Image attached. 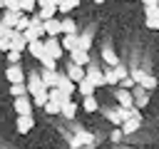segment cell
I'll list each match as a JSON object with an SVG mask.
<instances>
[{
    "label": "cell",
    "mask_w": 159,
    "mask_h": 149,
    "mask_svg": "<svg viewBox=\"0 0 159 149\" xmlns=\"http://www.w3.org/2000/svg\"><path fill=\"white\" fill-rule=\"evenodd\" d=\"M129 79L137 82V84H142V89H154V87H157V77L149 74L147 70H139V67H134V70L129 72Z\"/></svg>",
    "instance_id": "obj_1"
},
{
    "label": "cell",
    "mask_w": 159,
    "mask_h": 149,
    "mask_svg": "<svg viewBox=\"0 0 159 149\" xmlns=\"http://www.w3.org/2000/svg\"><path fill=\"white\" fill-rule=\"evenodd\" d=\"M94 144V134H89V132H77L72 139H70V147L72 149H87V147H92Z\"/></svg>",
    "instance_id": "obj_2"
},
{
    "label": "cell",
    "mask_w": 159,
    "mask_h": 149,
    "mask_svg": "<svg viewBox=\"0 0 159 149\" xmlns=\"http://www.w3.org/2000/svg\"><path fill=\"white\" fill-rule=\"evenodd\" d=\"M42 50H45V55L52 57V60H60V57H62V47H60V40H57V37L42 40Z\"/></svg>",
    "instance_id": "obj_3"
},
{
    "label": "cell",
    "mask_w": 159,
    "mask_h": 149,
    "mask_svg": "<svg viewBox=\"0 0 159 149\" xmlns=\"http://www.w3.org/2000/svg\"><path fill=\"white\" fill-rule=\"evenodd\" d=\"M5 77H7L10 84H25V70H22L20 65H7Z\"/></svg>",
    "instance_id": "obj_4"
},
{
    "label": "cell",
    "mask_w": 159,
    "mask_h": 149,
    "mask_svg": "<svg viewBox=\"0 0 159 149\" xmlns=\"http://www.w3.org/2000/svg\"><path fill=\"white\" fill-rule=\"evenodd\" d=\"M32 127H35V117H32V114H22V117L15 119V129H17L20 134H27Z\"/></svg>",
    "instance_id": "obj_5"
},
{
    "label": "cell",
    "mask_w": 159,
    "mask_h": 149,
    "mask_svg": "<svg viewBox=\"0 0 159 149\" xmlns=\"http://www.w3.org/2000/svg\"><path fill=\"white\" fill-rule=\"evenodd\" d=\"M144 15H147V27L149 30H159V5L157 7H144Z\"/></svg>",
    "instance_id": "obj_6"
},
{
    "label": "cell",
    "mask_w": 159,
    "mask_h": 149,
    "mask_svg": "<svg viewBox=\"0 0 159 149\" xmlns=\"http://www.w3.org/2000/svg\"><path fill=\"white\" fill-rule=\"evenodd\" d=\"M55 87H57L62 94H67V97L72 99V94H75V84H72L65 74H60V72H57V82H55Z\"/></svg>",
    "instance_id": "obj_7"
},
{
    "label": "cell",
    "mask_w": 159,
    "mask_h": 149,
    "mask_svg": "<svg viewBox=\"0 0 159 149\" xmlns=\"http://www.w3.org/2000/svg\"><path fill=\"white\" fill-rule=\"evenodd\" d=\"M114 97H117V102H119L122 109H132V107H134V94H132V92H127V89H117Z\"/></svg>",
    "instance_id": "obj_8"
},
{
    "label": "cell",
    "mask_w": 159,
    "mask_h": 149,
    "mask_svg": "<svg viewBox=\"0 0 159 149\" xmlns=\"http://www.w3.org/2000/svg\"><path fill=\"white\" fill-rule=\"evenodd\" d=\"M107 119H109L112 124H119V127H122V122H124V119H129V109L114 107V109H109V112H107Z\"/></svg>",
    "instance_id": "obj_9"
},
{
    "label": "cell",
    "mask_w": 159,
    "mask_h": 149,
    "mask_svg": "<svg viewBox=\"0 0 159 149\" xmlns=\"http://www.w3.org/2000/svg\"><path fill=\"white\" fill-rule=\"evenodd\" d=\"M139 127H142V114H137V117H129V119H124L119 129H122V134H134V132H137Z\"/></svg>",
    "instance_id": "obj_10"
},
{
    "label": "cell",
    "mask_w": 159,
    "mask_h": 149,
    "mask_svg": "<svg viewBox=\"0 0 159 149\" xmlns=\"http://www.w3.org/2000/svg\"><path fill=\"white\" fill-rule=\"evenodd\" d=\"M25 79H27V82H25L27 94H37L40 89H45V87H42V82H40V74H37V72H32V74H30V77H25Z\"/></svg>",
    "instance_id": "obj_11"
},
{
    "label": "cell",
    "mask_w": 159,
    "mask_h": 149,
    "mask_svg": "<svg viewBox=\"0 0 159 149\" xmlns=\"http://www.w3.org/2000/svg\"><path fill=\"white\" fill-rule=\"evenodd\" d=\"M65 77H67L72 84H77V82H82V79H84V67L70 65V67H67V72H65Z\"/></svg>",
    "instance_id": "obj_12"
},
{
    "label": "cell",
    "mask_w": 159,
    "mask_h": 149,
    "mask_svg": "<svg viewBox=\"0 0 159 149\" xmlns=\"http://www.w3.org/2000/svg\"><path fill=\"white\" fill-rule=\"evenodd\" d=\"M15 114L22 117V114H32V102L27 97H17L15 99Z\"/></svg>",
    "instance_id": "obj_13"
},
{
    "label": "cell",
    "mask_w": 159,
    "mask_h": 149,
    "mask_svg": "<svg viewBox=\"0 0 159 149\" xmlns=\"http://www.w3.org/2000/svg\"><path fill=\"white\" fill-rule=\"evenodd\" d=\"M42 30H45V35H50V37H57V35H62V30H60V20H57V17H52V20H45V22H42Z\"/></svg>",
    "instance_id": "obj_14"
},
{
    "label": "cell",
    "mask_w": 159,
    "mask_h": 149,
    "mask_svg": "<svg viewBox=\"0 0 159 149\" xmlns=\"http://www.w3.org/2000/svg\"><path fill=\"white\" fill-rule=\"evenodd\" d=\"M87 62H89V52H82V50H72V52H70V65L84 67Z\"/></svg>",
    "instance_id": "obj_15"
},
{
    "label": "cell",
    "mask_w": 159,
    "mask_h": 149,
    "mask_svg": "<svg viewBox=\"0 0 159 149\" xmlns=\"http://www.w3.org/2000/svg\"><path fill=\"white\" fill-rule=\"evenodd\" d=\"M84 77H87V79H89V82L94 84V89L104 84V74H102V72H99L97 67H92V70H84Z\"/></svg>",
    "instance_id": "obj_16"
},
{
    "label": "cell",
    "mask_w": 159,
    "mask_h": 149,
    "mask_svg": "<svg viewBox=\"0 0 159 149\" xmlns=\"http://www.w3.org/2000/svg\"><path fill=\"white\" fill-rule=\"evenodd\" d=\"M37 74H40V82H42V87H45V89H52V87H55V82H57V72L40 70Z\"/></svg>",
    "instance_id": "obj_17"
},
{
    "label": "cell",
    "mask_w": 159,
    "mask_h": 149,
    "mask_svg": "<svg viewBox=\"0 0 159 149\" xmlns=\"http://www.w3.org/2000/svg\"><path fill=\"white\" fill-rule=\"evenodd\" d=\"M60 114H62L65 119H75V114H77V102H75V99H67V102L60 107Z\"/></svg>",
    "instance_id": "obj_18"
},
{
    "label": "cell",
    "mask_w": 159,
    "mask_h": 149,
    "mask_svg": "<svg viewBox=\"0 0 159 149\" xmlns=\"http://www.w3.org/2000/svg\"><path fill=\"white\" fill-rule=\"evenodd\" d=\"M55 5H57V12L67 15V12H72V10L80 5V0H55Z\"/></svg>",
    "instance_id": "obj_19"
},
{
    "label": "cell",
    "mask_w": 159,
    "mask_h": 149,
    "mask_svg": "<svg viewBox=\"0 0 159 149\" xmlns=\"http://www.w3.org/2000/svg\"><path fill=\"white\" fill-rule=\"evenodd\" d=\"M60 30H62V35H77V22L72 17H65V20H60Z\"/></svg>",
    "instance_id": "obj_20"
},
{
    "label": "cell",
    "mask_w": 159,
    "mask_h": 149,
    "mask_svg": "<svg viewBox=\"0 0 159 149\" xmlns=\"http://www.w3.org/2000/svg\"><path fill=\"white\" fill-rule=\"evenodd\" d=\"M17 15L20 12H2V17H0V25L2 27H7V30H15V22H17Z\"/></svg>",
    "instance_id": "obj_21"
},
{
    "label": "cell",
    "mask_w": 159,
    "mask_h": 149,
    "mask_svg": "<svg viewBox=\"0 0 159 149\" xmlns=\"http://www.w3.org/2000/svg\"><path fill=\"white\" fill-rule=\"evenodd\" d=\"M35 60H40L42 55H45V50H42V40H35V42H27V47H25Z\"/></svg>",
    "instance_id": "obj_22"
},
{
    "label": "cell",
    "mask_w": 159,
    "mask_h": 149,
    "mask_svg": "<svg viewBox=\"0 0 159 149\" xmlns=\"http://www.w3.org/2000/svg\"><path fill=\"white\" fill-rule=\"evenodd\" d=\"M77 92H80L82 97H92V94H94V84H92L87 77H84L82 82H77Z\"/></svg>",
    "instance_id": "obj_23"
},
{
    "label": "cell",
    "mask_w": 159,
    "mask_h": 149,
    "mask_svg": "<svg viewBox=\"0 0 159 149\" xmlns=\"http://www.w3.org/2000/svg\"><path fill=\"white\" fill-rule=\"evenodd\" d=\"M60 47H62V50H67V52H72V50L77 47V35H62Z\"/></svg>",
    "instance_id": "obj_24"
},
{
    "label": "cell",
    "mask_w": 159,
    "mask_h": 149,
    "mask_svg": "<svg viewBox=\"0 0 159 149\" xmlns=\"http://www.w3.org/2000/svg\"><path fill=\"white\" fill-rule=\"evenodd\" d=\"M92 32H87V35H77V47L75 50H82V52H89V47H92V37H89Z\"/></svg>",
    "instance_id": "obj_25"
},
{
    "label": "cell",
    "mask_w": 159,
    "mask_h": 149,
    "mask_svg": "<svg viewBox=\"0 0 159 149\" xmlns=\"http://www.w3.org/2000/svg\"><path fill=\"white\" fill-rule=\"evenodd\" d=\"M102 57H104V62H107V65H112V67H117V65H119V57L112 52V47H104V50H102Z\"/></svg>",
    "instance_id": "obj_26"
},
{
    "label": "cell",
    "mask_w": 159,
    "mask_h": 149,
    "mask_svg": "<svg viewBox=\"0 0 159 149\" xmlns=\"http://www.w3.org/2000/svg\"><path fill=\"white\" fill-rule=\"evenodd\" d=\"M40 62H42V70H47V72H57V60H52V57L42 55V57H40Z\"/></svg>",
    "instance_id": "obj_27"
},
{
    "label": "cell",
    "mask_w": 159,
    "mask_h": 149,
    "mask_svg": "<svg viewBox=\"0 0 159 149\" xmlns=\"http://www.w3.org/2000/svg\"><path fill=\"white\" fill-rule=\"evenodd\" d=\"M112 74H114V79H117V82H122L124 77H129V70H127V67L119 62L117 67H112Z\"/></svg>",
    "instance_id": "obj_28"
},
{
    "label": "cell",
    "mask_w": 159,
    "mask_h": 149,
    "mask_svg": "<svg viewBox=\"0 0 159 149\" xmlns=\"http://www.w3.org/2000/svg\"><path fill=\"white\" fill-rule=\"evenodd\" d=\"M27 25H30V17L20 12V15H17V22H15V32H25V30H27Z\"/></svg>",
    "instance_id": "obj_29"
},
{
    "label": "cell",
    "mask_w": 159,
    "mask_h": 149,
    "mask_svg": "<svg viewBox=\"0 0 159 149\" xmlns=\"http://www.w3.org/2000/svg\"><path fill=\"white\" fill-rule=\"evenodd\" d=\"M82 107H84V112H97V109H99V102H97L94 94H92V97H84V104H82Z\"/></svg>",
    "instance_id": "obj_30"
},
{
    "label": "cell",
    "mask_w": 159,
    "mask_h": 149,
    "mask_svg": "<svg viewBox=\"0 0 159 149\" xmlns=\"http://www.w3.org/2000/svg\"><path fill=\"white\" fill-rule=\"evenodd\" d=\"M10 94L17 99V97H27V89H25V84H10Z\"/></svg>",
    "instance_id": "obj_31"
},
{
    "label": "cell",
    "mask_w": 159,
    "mask_h": 149,
    "mask_svg": "<svg viewBox=\"0 0 159 149\" xmlns=\"http://www.w3.org/2000/svg\"><path fill=\"white\" fill-rule=\"evenodd\" d=\"M32 99H35V107H45L47 104V89H40L37 94H32Z\"/></svg>",
    "instance_id": "obj_32"
},
{
    "label": "cell",
    "mask_w": 159,
    "mask_h": 149,
    "mask_svg": "<svg viewBox=\"0 0 159 149\" xmlns=\"http://www.w3.org/2000/svg\"><path fill=\"white\" fill-rule=\"evenodd\" d=\"M2 7H5L7 12H20V0H5Z\"/></svg>",
    "instance_id": "obj_33"
},
{
    "label": "cell",
    "mask_w": 159,
    "mask_h": 149,
    "mask_svg": "<svg viewBox=\"0 0 159 149\" xmlns=\"http://www.w3.org/2000/svg\"><path fill=\"white\" fill-rule=\"evenodd\" d=\"M20 12H35V0H20Z\"/></svg>",
    "instance_id": "obj_34"
},
{
    "label": "cell",
    "mask_w": 159,
    "mask_h": 149,
    "mask_svg": "<svg viewBox=\"0 0 159 149\" xmlns=\"http://www.w3.org/2000/svg\"><path fill=\"white\" fill-rule=\"evenodd\" d=\"M20 57H22V52H15V50H7V62H10V65H20Z\"/></svg>",
    "instance_id": "obj_35"
},
{
    "label": "cell",
    "mask_w": 159,
    "mask_h": 149,
    "mask_svg": "<svg viewBox=\"0 0 159 149\" xmlns=\"http://www.w3.org/2000/svg\"><path fill=\"white\" fill-rule=\"evenodd\" d=\"M147 99H149V97L144 94V89H137V109H139V107H144V104H147Z\"/></svg>",
    "instance_id": "obj_36"
},
{
    "label": "cell",
    "mask_w": 159,
    "mask_h": 149,
    "mask_svg": "<svg viewBox=\"0 0 159 149\" xmlns=\"http://www.w3.org/2000/svg\"><path fill=\"white\" fill-rule=\"evenodd\" d=\"M42 109H45L47 114H60V104H55V102H47Z\"/></svg>",
    "instance_id": "obj_37"
},
{
    "label": "cell",
    "mask_w": 159,
    "mask_h": 149,
    "mask_svg": "<svg viewBox=\"0 0 159 149\" xmlns=\"http://www.w3.org/2000/svg\"><path fill=\"white\" fill-rule=\"evenodd\" d=\"M35 5H40V10H45V7H57L55 0H35Z\"/></svg>",
    "instance_id": "obj_38"
},
{
    "label": "cell",
    "mask_w": 159,
    "mask_h": 149,
    "mask_svg": "<svg viewBox=\"0 0 159 149\" xmlns=\"http://www.w3.org/2000/svg\"><path fill=\"white\" fill-rule=\"evenodd\" d=\"M119 84H122V87H119V89H127V92H129V87H132V84H134V82H132V79H129V77H124V79H122V82H119Z\"/></svg>",
    "instance_id": "obj_39"
},
{
    "label": "cell",
    "mask_w": 159,
    "mask_h": 149,
    "mask_svg": "<svg viewBox=\"0 0 159 149\" xmlns=\"http://www.w3.org/2000/svg\"><path fill=\"white\" fill-rule=\"evenodd\" d=\"M122 137H124V134H122V129H114V132L109 134V139H112V142H119Z\"/></svg>",
    "instance_id": "obj_40"
},
{
    "label": "cell",
    "mask_w": 159,
    "mask_h": 149,
    "mask_svg": "<svg viewBox=\"0 0 159 149\" xmlns=\"http://www.w3.org/2000/svg\"><path fill=\"white\" fill-rule=\"evenodd\" d=\"M0 50H2V52L10 50V40H7V37H0Z\"/></svg>",
    "instance_id": "obj_41"
},
{
    "label": "cell",
    "mask_w": 159,
    "mask_h": 149,
    "mask_svg": "<svg viewBox=\"0 0 159 149\" xmlns=\"http://www.w3.org/2000/svg\"><path fill=\"white\" fill-rule=\"evenodd\" d=\"M142 2H144V7H157V5H159L157 0H142Z\"/></svg>",
    "instance_id": "obj_42"
},
{
    "label": "cell",
    "mask_w": 159,
    "mask_h": 149,
    "mask_svg": "<svg viewBox=\"0 0 159 149\" xmlns=\"http://www.w3.org/2000/svg\"><path fill=\"white\" fill-rule=\"evenodd\" d=\"M94 2H97V5H99V2H104V0H94Z\"/></svg>",
    "instance_id": "obj_43"
},
{
    "label": "cell",
    "mask_w": 159,
    "mask_h": 149,
    "mask_svg": "<svg viewBox=\"0 0 159 149\" xmlns=\"http://www.w3.org/2000/svg\"><path fill=\"white\" fill-rule=\"evenodd\" d=\"M2 2H5V0H0V7H2Z\"/></svg>",
    "instance_id": "obj_44"
},
{
    "label": "cell",
    "mask_w": 159,
    "mask_h": 149,
    "mask_svg": "<svg viewBox=\"0 0 159 149\" xmlns=\"http://www.w3.org/2000/svg\"><path fill=\"white\" fill-rule=\"evenodd\" d=\"M124 149H132V147H124Z\"/></svg>",
    "instance_id": "obj_45"
}]
</instances>
